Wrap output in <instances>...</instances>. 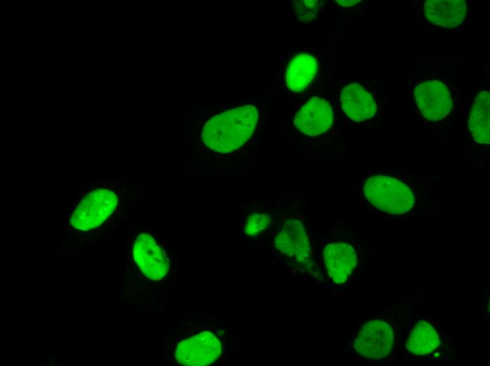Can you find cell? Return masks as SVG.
<instances>
[{"label":"cell","instance_id":"277c9868","mask_svg":"<svg viewBox=\"0 0 490 366\" xmlns=\"http://www.w3.org/2000/svg\"><path fill=\"white\" fill-rule=\"evenodd\" d=\"M310 237L305 223L299 218L284 221L274 237L275 249L305 269L313 265Z\"/></svg>","mask_w":490,"mask_h":366},{"label":"cell","instance_id":"8992f818","mask_svg":"<svg viewBox=\"0 0 490 366\" xmlns=\"http://www.w3.org/2000/svg\"><path fill=\"white\" fill-rule=\"evenodd\" d=\"M394 346V332L385 321L372 320L360 328L353 341L356 351L361 356L378 360L387 357Z\"/></svg>","mask_w":490,"mask_h":366},{"label":"cell","instance_id":"8fae6325","mask_svg":"<svg viewBox=\"0 0 490 366\" xmlns=\"http://www.w3.org/2000/svg\"><path fill=\"white\" fill-rule=\"evenodd\" d=\"M340 101L345 114L356 122L370 119L377 111L373 96L358 83L349 84L342 89Z\"/></svg>","mask_w":490,"mask_h":366},{"label":"cell","instance_id":"5bb4252c","mask_svg":"<svg viewBox=\"0 0 490 366\" xmlns=\"http://www.w3.org/2000/svg\"><path fill=\"white\" fill-rule=\"evenodd\" d=\"M490 94L482 92L476 96L468 120L469 130L474 140L482 144L490 143Z\"/></svg>","mask_w":490,"mask_h":366},{"label":"cell","instance_id":"9a60e30c","mask_svg":"<svg viewBox=\"0 0 490 366\" xmlns=\"http://www.w3.org/2000/svg\"><path fill=\"white\" fill-rule=\"evenodd\" d=\"M441 344L439 335L429 322L417 320L412 326L405 345L416 355H425L434 351Z\"/></svg>","mask_w":490,"mask_h":366},{"label":"cell","instance_id":"7c38bea8","mask_svg":"<svg viewBox=\"0 0 490 366\" xmlns=\"http://www.w3.org/2000/svg\"><path fill=\"white\" fill-rule=\"evenodd\" d=\"M466 13L464 0H427L424 5V14L428 21L446 28L458 26Z\"/></svg>","mask_w":490,"mask_h":366},{"label":"cell","instance_id":"5b68a950","mask_svg":"<svg viewBox=\"0 0 490 366\" xmlns=\"http://www.w3.org/2000/svg\"><path fill=\"white\" fill-rule=\"evenodd\" d=\"M322 262L328 279L334 284H347L357 267L354 246L343 240H333L323 245Z\"/></svg>","mask_w":490,"mask_h":366},{"label":"cell","instance_id":"ba28073f","mask_svg":"<svg viewBox=\"0 0 490 366\" xmlns=\"http://www.w3.org/2000/svg\"><path fill=\"white\" fill-rule=\"evenodd\" d=\"M133 258L141 271L153 280L161 279L168 272L167 255L156 239L148 232H141L132 246Z\"/></svg>","mask_w":490,"mask_h":366},{"label":"cell","instance_id":"52a82bcc","mask_svg":"<svg viewBox=\"0 0 490 366\" xmlns=\"http://www.w3.org/2000/svg\"><path fill=\"white\" fill-rule=\"evenodd\" d=\"M221 352L218 338L210 332H203L179 343L175 356L181 365L201 366L215 362Z\"/></svg>","mask_w":490,"mask_h":366},{"label":"cell","instance_id":"7a4b0ae2","mask_svg":"<svg viewBox=\"0 0 490 366\" xmlns=\"http://www.w3.org/2000/svg\"><path fill=\"white\" fill-rule=\"evenodd\" d=\"M258 119L253 105L236 107L208 119L201 131V140L210 149L230 153L243 146L252 135Z\"/></svg>","mask_w":490,"mask_h":366},{"label":"cell","instance_id":"ac0fdd59","mask_svg":"<svg viewBox=\"0 0 490 366\" xmlns=\"http://www.w3.org/2000/svg\"><path fill=\"white\" fill-rule=\"evenodd\" d=\"M337 2L342 6L350 7L354 4H358L359 2V1H356V0H347V1L339 0V1H338L337 0Z\"/></svg>","mask_w":490,"mask_h":366},{"label":"cell","instance_id":"2e32d148","mask_svg":"<svg viewBox=\"0 0 490 366\" xmlns=\"http://www.w3.org/2000/svg\"><path fill=\"white\" fill-rule=\"evenodd\" d=\"M272 223V217L268 213H251L246 219L244 232L249 236H258L268 229Z\"/></svg>","mask_w":490,"mask_h":366},{"label":"cell","instance_id":"3957f363","mask_svg":"<svg viewBox=\"0 0 490 366\" xmlns=\"http://www.w3.org/2000/svg\"><path fill=\"white\" fill-rule=\"evenodd\" d=\"M367 201L377 208L391 215H402L410 210L415 198L410 188L401 181L385 175L368 178L363 187Z\"/></svg>","mask_w":490,"mask_h":366},{"label":"cell","instance_id":"e0dca14e","mask_svg":"<svg viewBox=\"0 0 490 366\" xmlns=\"http://www.w3.org/2000/svg\"><path fill=\"white\" fill-rule=\"evenodd\" d=\"M322 4V1L318 0H296L294 13L300 22L310 23L316 18Z\"/></svg>","mask_w":490,"mask_h":366},{"label":"cell","instance_id":"30bf717a","mask_svg":"<svg viewBox=\"0 0 490 366\" xmlns=\"http://www.w3.org/2000/svg\"><path fill=\"white\" fill-rule=\"evenodd\" d=\"M334 113L330 103L323 99L314 96L297 112L294 122L296 127L308 136H318L332 126Z\"/></svg>","mask_w":490,"mask_h":366},{"label":"cell","instance_id":"9c48e42d","mask_svg":"<svg viewBox=\"0 0 490 366\" xmlns=\"http://www.w3.org/2000/svg\"><path fill=\"white\" fill-rule=\"evenodd\" d=\"M414 95L417 108L427 120H441L452 108L449 90L440 81L432 80L420 82L416 86Z\"/></svg>","mask_w":490,"mask_h":366},{"label":"cell","instance_id":"6da1fadb","mask_svg":"<svg viewBox=\"0 0 490 366\" xmlns=\"http://www.w3.org/2000/svg\"><path fill=\"white\" fill-rule=\"evenodd\" d=\"M131 194L130 186L121 177L86 186L70 203L65 236L82 241L100 236L105 225Z\"/></svg>","mask_w":490,"mask_h":366},{"label":"cell","instance_id":"4fadbf2b","mask_svg":"<svg viewBox=\"0 0 490 366\" xmlns=\"http://www.w3.org/2000/svg\"><path fill=\"white\" fill-rule=\"evenodd\" d=\"M318 70L316 58L310 54H297L289 63L285 81L292 92L304 90L313 81Z\"/></svg>","mask_w":490,"mask_h":366}]
</instances>
